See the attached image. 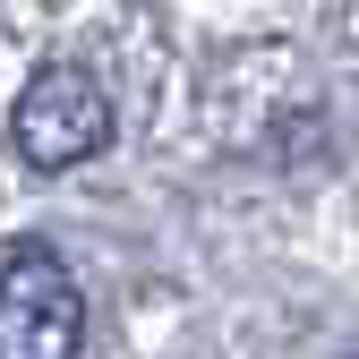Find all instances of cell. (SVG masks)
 Segmentation results:
<instances>
[{"mask_svg": "<svg viewBox=\"0 0 359 359\" xmlns=\"http://www.w3.org/2000/svg\"><path fill=\"white\" fill-rule=\"evenodd\" d=\"M86 291L52 248H18L0 265V359H77Z\"/></svg>", "mask_w": 359, "mask_h": 359, "instance_id": "obj_2", "label": "cell"}, {"mask_svg": "<svg viewBox=\"0 0 359 359\" xmlns=\"http://www.w3.org/2000/svg\"><path fill=\"white\" fill-rule=\"evenodd\" d=\"M9 128H18V154H26L34 171H69V163H86V154L111 146V95L95 86V69L52 60V69L26 77Z\"/></svg>", "mask_w": 359, "mask_h": 359, "instance_id": "obj_1", "label": "cell"}]
</instances>
